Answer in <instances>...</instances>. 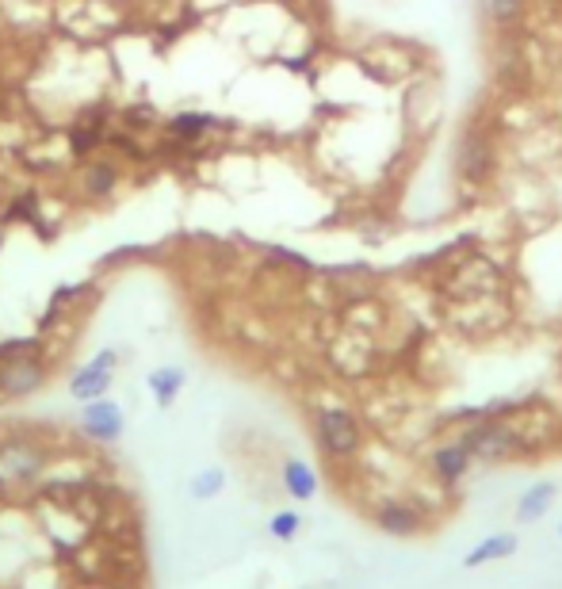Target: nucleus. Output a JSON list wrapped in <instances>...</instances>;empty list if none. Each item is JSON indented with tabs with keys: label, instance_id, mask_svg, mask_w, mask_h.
Here are the masks:
<instances>
[{
	"label": "nucleus",
	"instance_id": "obj_1",
	"mask_svg": "<svg viewBox=\"0 0 562 589\" xmlns=\"http://www.w3.org/2000/svg\"><path fill=\"white\" fill-rule=\"evenodd\" d=\"M314 433H318V444L329 459H352L364 444V433H360V421L352 410L345 406H325L314 414Z\"/></svg>",
	"mask_w": 562,
	"mask_h": 589
},
{
	"label": "nucleus",
	"instance_id": "obj_2",
	"mask_svg": "<svg viewBox=\"0 0 562 589\" xmlns=\"http://www.w3.org/2000/svg\"><path fill=\"white\" fill-rule=\"evenodd\" d=\"M463 448L475 459H509L520 452V437L505 425V421H486L463 433Z\"/></svg>",
	"mask_w": 562,
	"mask_h": 589
},
{
	"label": "nucleus",
	"instance_id": "obj_3",
	"mask_svg": "<svg viewBox=\"0 0 562 589\" xmlns=\"http://www.w3.org/2000/svg\"><path fill=\"white\" fill-rule=\"evenodd\" d=\"M371 521H375L379 532H387L394 540H413V536L425 532L429 517L421 513V505L406 502V498H387V502H379V509L371 513Z\"/></svg>",
	"mask_w": 562,
	"mask_h": 589
},
{
	"label": "nucleus",
	"instance_id": "obj_4",
	"mask_svg": "<svg viewBox=\"0 0 562 589\" xmlns=\"http://www.w3.org/2000/svg\"><path fill=\"white\" fill-rule=\"evenodd\" d=\"M111 375H115V352H111V349L96 352L85 368L73 371V379H69V394H73L77 402L104 398V394L111 391Z\"/></svg>",
	"mask_w": 562,
	"mask_h": 589
},
{
	"label": "nucleus",
	"instance_id": "obj_5",
	"mask_svg": "<svg viewBox=\"0 0 562 589\" xmlns=\"http://www.w3.org/2000/svg\"><path fill=\"white\" fill-rule=\"evenodd\" d=\"M81 429H85V437L96 440V444H115V440L123 437V410H119V402H111L108 394L85 402V410H81Z\"/></svg>",
	"mask_w": 562,
	"mask_h": 589
},
{
	"label": "nucleus",
	"instance_id": "obj_6",
	"mask_svg": "<svg viewBox=\"0 0 562 589\" xmlns=\"http://www.w3.org/2000/svg\"><path fill=\"white\" fill-rule=\"evenodd\" d=\"M46 379V368L39 356H31V352H23V356H12V360H4L0 364V394H12V398H20V394H31L39 391Z\"/></svg>",
	"mask_w": 562,
	"mask_h": 589
},
{
	"label": "nucleus",
	"instance_id": "obj_7",
	"mask_svg": "<svg viewBox=\"0 0 562 589\" xmlns=\"http://www.w3.org/2000/svg\"><path fill=\"white\" fill-rule=\"evenodd\" d=\"M490 165H494V150H490V138L482 131H463L459 138V150H455V169L463 180H475L482 184L490 176Z\"/></svg>",
	"mask_w": 562,
	"mask_h": 589
},
{
	"label": "nucleus",
	"instance_id": "obj_8",
	"mask_svg": "<svg viewBox=\"0 0 562 589\" xmlns=\"http://www.w3.org/2000/svg\"><path fill=\"white\" fill-rule=\"evenodd\" d=\"M0 463L12 479H35L46 467V452L31 440H8L0 444Z\"/></svg>",
	"mask_w": 562,
	"mask_h": 589
},
{
	"label": "nucleus",
	"instance_id": "obj_9",
	"mask_svg": "<svg viewBox=\"0 0 562 589\" xmlns=\"http://www.w3.org/2000/svg\"><path fill=\"white\" fill-rule=\"evenodd\" d=\"M555 494H559V486H555V482H532V486H528V490L520 494L517 521L520 524L543 521V517L551 513V505H555Z\"/></svg>",
	"mask_w": 562,
	"mask_h": 589
},
{
	"label": "nucleus",
	"instance_id": "obj_10",
	"mask_svg": "<svg viewBox=\"0 0 562 589\" xmlns=\"http://www.w3.org/2000/svg\"><path fill=\"white\" fill-rule=\"evenodd\" d=\"M283 490L295 498V502H310L314 494H318V475H314V467L306 463V459H283Z\"/></svg>",
	"mask_w": 562,
	"mask_h": 589
},
{
	"label": "nucleus",
	"instance_id": "obj_11",
	"mask_svg": "<svg viewBox=\"0 0 562 589\" xmlns=\"http://www.w3.org/2000/svg\"><path fill=\"white\" fill-rule=\"evenodd\" d=\"M509 555H517V536L513 532H494V536H482L467 551L463 567H486V563H498V559H509Z\"/></svg>",
	"mask_w": 562,
	"mask_h": 589
},
{
	"label": "nucleus",
	"instance_id": "obj_12",
	"mask_svg": "<svg viewBox=\"0 0 562 589\" xmlns=\"http://www.w3.org/2000/svg\"><path fill=\"white\" fill-rule=\"evenodd\" d=\"M471 452L463 448V440H455V444H444V448H436L433 452V475L440 482H448V486H455V482L467 475V467H471Z\"/></svg>",
	"mask_w": 562,
	"mask_h": 589
},
{
	"label": "nucleus",
	"instance_id": "obj_13",
	"mask_svg": "<svg viewBox=\"0 0 562 589\" xmlns=\"http://www.w3.org/2000/svg\"><path fill=\"white\" fill-rule=\"evenodd\" d=\"M184 368H176V364H165V368H153L150 375H146V387H150L153 402L157 406H173L176 394L184 391Z\"/></svg>",
	"mask_w": 562,
	"mask_h": 589
},
{
	"label": "nucleus",
	"instance_id": "obj_14",
	"mask_svg": "<svg viewBox=\"0 0 562 589\" xmlns=\"http://www.w3.org/2000/svg\"><path fill=\"white\" fill-rule=\"evenodd\" d=\"M478 8H482L486 20L498 23V27H509V23H517L524 16V0H478Z\"/></svg>",
	"mask_w": 562,
	"mask_h": 589
},
{
	"label": "nucleus",
	"instance_id": "obj_15",
	"mask_svg": "<svg viewBox=\"0 0 562 589\" xmlns=\"http://www.w3.org/2000/svg\"><path fill=\"white\" fill-rule=\"evenodd\" d=\"M226 490V471H218V467H207V471H199L192 475V498L195 502H211L215 494Z\"/></svg>",
	"mask_w": 562,
	"mask_h": 589
},
{
	"label": "nucleus",
	"instance_id": "obj_16",
	"mask_svg": "<svg viewBox=\"0 0 562 589\" xmlns=\"http://www.w3.org/2000/svg\"><path fill=\"white\" fill-rule=\"evenodd\" d=\"M218 119H211V115H203V111H180V115H173V123H169V131L180 134V138H195V134L211 131Z\"/></svg>",
	"mask_w": 562,
	"mask_h": 589
},
{
	"label": "nucleus",
	"instance_id": "obj_17",
	"mask_svg": "<svg viewBox=\"0 0 562 589\" xmlns=\"http://www.w3.org/2000/svg\"><path fill=\"white\" fill-rule=\"evenodd\" d=\"M115 184H119L115 165H108V161H100V165H88V192H92V196H108Z\"/></svg>",
	"mask_w": 562,
	"mask_h": 589
},
{
	"label": "nucleus",
	"instance_id": "obj_18",
	"mask_svg": "<svg viewBox=\"0 0 562 589\" xmlns=\"http://www.w3.org/2000/svg\"><path fill=\"white\" fill-rule=\"evenodd\" d=\"M299 528H303V521H299L295 509H280V513H272V521H268V532H272L276 540H295Z\"/></svg>",
	"mask_w": 562,
	"mask_h": 589
}]
</instances>
